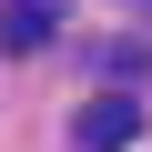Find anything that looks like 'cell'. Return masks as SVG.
<instances>
[{
	"instance_id": "2",
	"label": "cell",
	"mask_w": 152,
	"mask_h": 152,
	"mask_svg": "<svg viewBox=\"0 0 152 152\" xmlns=\"http://www.w3.org/2000/svg\"><path fill=\"white\" fill-rule=\"evenodd\" d=\"M51 10L61 0H0V51H41L51 41Z\"/></svg>"
},
{
	"instance_id": "1",
	"label": "cell",
	"mask_w": 152,
	"mask_h": 152,
	"mask_svg": "<svg viewBox=\"0 0 152 152\" xmlns=\"http://www.w3.org/2000/svg\"><path fill=\"white\" fill-rule=\"evenodd\" d=\"M142 132V102L132 91H102V102H81V152H122Z\"/></svg>"
}]
</instances>
